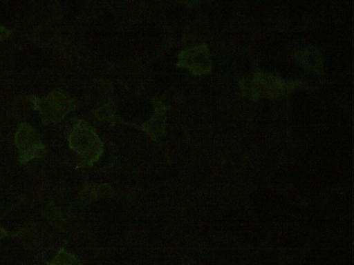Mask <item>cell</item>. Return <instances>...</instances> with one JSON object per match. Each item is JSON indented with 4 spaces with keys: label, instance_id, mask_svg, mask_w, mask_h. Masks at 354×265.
<instances>
[{
    "label": "cell",
    "instance_id": "8992f818",
    "mask_svg": "<svg viewBox=\"0 0 354 265\" xmlns=\"http://www.w3.org/2000/svg\"><path fill=\"white\" fill-rule=\"evenodd\" d=\"M297 60L302 62L305 67L310 70L318 71L322 66V61L319 55L316 50H305L297 55Z\"/></svg>",
    "mask_w": 354,
    "mask_h": 265
},
{
    "label": "cell",
    "instance_id": "ba28073f",
    "mask_svg": "<svg viewBox=\"0 0 354 265\" xmlns=\"http://www.w3.org/2000/svg\"><path fill=\"white\" fill-rule=\"evenodd\" d=\"M8 32L9 31L7 29L3 27H0V39L1 38L6 37L8 35Z\"/></svg>",
    "mask_w": 354,
    "mask_h": 265
},
{
    "label": "cell",
    "instance_id": "9c48e42d",
    "mask_svg": "<svg viewBox=\"0 0 354 265\" xmlns=\"http://www.w3.org/2000/svg\"><path fill=\"white\" fill-rule=\"evenodd\" d=\"M8 235V233L3 228L0 224V239L7 237Z\"/></svg>",
    "mask_w": 354,
    "mask_h": 265
},
{
    "label": "cell",
    "instance_id": "5b68a950",
    "mask_svg": "<svg viewBox=\"0 0 354 265\" xmlns=\"http://www.w3.org/2000/svg\"><path fill=\"white\" fill-rule=\"evenodd\" d=\"M177 66L187 68L194 75L209 72L211 63L207 46L200 44L183 50L179 55Z\"/></svg>",
    "mask_w": 354,
    "mask_h": 265
},
{
    "label": "cell",
    "instance_id": "7a4b0ae2",
    "mask_svg": "<svg viewBox=\"0 0 354 265\" xmlns=\"http://www.w3.org/2000/svg\"><path fill=\"white\" fill-rule=\"evenodd\" d=\"M69 146L82 157L84 164L92 165L102 155L103 144L93 128L83 120L75 124L68 138Z\"/></svg>",
    "mask_w": 354,
    "mask_h": 265
},
{
    "label": "cell",
    "instance_id": "3957f363",
    "mask_svg": "<svg viewBox=\"0 0 354 265\" xmlns=\"http://www.w3.org/2000/svg\"><path fill=\"white\" fill-rule=\"evenodd\" d=\"M32 97L30 100L35 104V108L39 110L45 124L59 122L75 106L72 99L57 91L51 92L43 99Z\"/></svg>",
    "mask_w": 354,
    "mask_h": 265
},
{
    "label": "cell",
    "instance_id": "277c9868",
    "mask_svg": "<svg viewBox=\"0 0 354 265\" xmlns=\"http://www.w3.org/2000/svg\"><path fill=\"white\" fill-rule=\"evenodd\" d=\"M15 144L19 150V161L26 164L45 155V146L34 129L27 124H21L15 135Z\"/></svg>",
    "mask_w": 354,
    "mask_h": 265
},
{
    "label": "cell",
    "instance_id": "52a82bcc",
    "mask_svg": "<svg viewBox=\"0 0 354 265\" xmlns=\"http://www.w3.org/2000/svg\"><path fill=\"white\" fill-rule=\"evenodd\" d=\"M59 265H81L76 257L67 253L64 248H61L53 260Z\"/></svg>",
    "mask_w": 354,
    "mask_h": 265
},
{
    "label": "cell",
    "instance_id": "6da1fadb",
    "mask_svg": "<svg viewBox=\"0 0 354 265\" xmlns=\"http://www.w3.org/2000/svg\"><path fill=\"white\" fill-rule=\"evenodd\" d=\"M299 81H288L261 71L254 73L252 79L242 80L241 89L244 95L252 99L262 97H278L287 95L299 85Z\"/></svg>",
    "mask_w": 354,
    "mask_h": 265
},
{
    "label": "cell",
    "instance_id": "30bf717a",
    "mask_svg": "<svg viewBox=\"0 0 354 265\" xmlns=\"http://www.w3.org/2000/svg\"><path fill=\"white\" fill-rule=\"evenodd\" d=\"M47 265H59V264H57V263H55V262L52 261V262H48V263L47 264Z\"/></svg>",
    "mask_w": 354,
    "mask_h": 265
}]
</instances>
